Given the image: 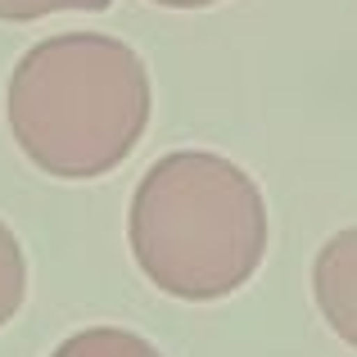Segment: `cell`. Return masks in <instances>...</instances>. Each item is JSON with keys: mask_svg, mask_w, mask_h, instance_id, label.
<instances>
[{"mask_svg": "<svg viewBox=\"0 0 357 357\" xmlns=\"http://www.w3.org/2000/svg\"><path fill=\"white\" fill-rule=\"evenodd\" d=\"M50 357H163L149 340H140L136 331H122V326H91L77 331L59 344Z\"/></svg>", "mask_w": 357, "mask_h": 357, "instance_id": "4", "label": "cell"}, {"mask_svg": "<svg viewBox=\"0 0 357 357\" xmlns=\"http://www.w3.org/2000/svg\"><path fill=\"white\" fill-rule=\"evenodd\" d=\"M114 0H0V23H32L45 14H63V9H109Z\"/></svg>", "mask_w": 357, "mask_h": 357, "instance_id": "6", "label": "cell"}, {"mask_svg": "<svg viewBox=\"0 0 357 357\" xmlns=\"http://www.w3.org/2000/svg\"><path fill=\"white\" fill-rule=\"evenodd\" d=\"M127 240L149 285L185 303H213L258 276L267 204L240 163L208 149H176L140 176Z\"/></svg>", "mask_w": 357, "mask_h": 357, "instance_id": "2", "label": "cell"}, {"mask_svg": "<svg viewBox=\"0 0 357 357\" xmlns=\"http://www.w3.org/2000/svg\"><path fill=\"white\" fill-rule=\"evenodd\" d=\"M312 298L326 326L357 349V227L331 236L312 258Z\"/></svg>", "mask_w": 357, "mask_h": 357, "instance_id": "3", "label": "cell"}, {"mask_svg": "<svg viewBox=\"0 0 357 357\" xmlns=\"http://www.w3.org/2000/svg\"><path fill=\"white\" fill-rule=\"evenodd\" d=\"M154 5H163V9H208V5H218V0H154Z\"/></svg>", "mask_w": 357, "mask_h": 357, "instance_id": "7", "label": "cell"}, {"mask_svg": "<svg viewBox=\"0 0 357 357\" xmlns=\"http://www.w3.org/2000/svg\"><path fill=\"white\" fill-rule=\"evenodd\" d=\"M5 118L18 149L59 181H91L127 163L149 127V68L105 32L36 41L9 73Z\"/></svg>", "mask_w": 357, "mask_h": 357, "instance_id": "1", "label": "cell"}, {"mask_svg": "<svg viewBox=\"0 0 357 357\" xmlns=\"http://www.w3.org/2000/svg\"><path fill=\"white\" fill-rule=\"evenodd\" d=\"M27 298V258H23V244L18 236L0 222V326H9L18 317Z\"/></svg>", "mask_w": 357, "mask_h": 357, "instance_id": "5", "label": "cell"}]
</instances>
